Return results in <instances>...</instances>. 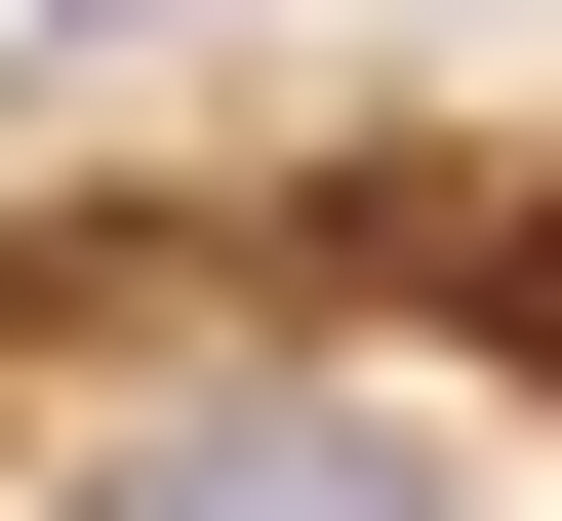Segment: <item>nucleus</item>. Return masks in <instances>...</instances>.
<instances>
[{
    "label": "nucleus",
    "instance_id": "1",
    "mask_svg": "<svg viewBox=\"0 0 562 521\" xmlns=\"http://www.w3.org/2000/svg\"><path fill=\"white\" fill-rule=\"evenodd\" d=\"M121 521H402V482H362V441H161Z\"/></svg>",
    "mask_w": 562,
    "mask_h": 521
},
{
    "label": "nucleus",
    "instance_id": "2",
    "mask_svg": "<svg viewBox=\"0 0 562 521\" xmlns=\"http://www.w3.org/2000/svg\"><path fill=\"white\" fill-rule=\"evenodd\" d=\"M522 321H562V241H522Z\"/></svg>",
    "mask_w": 562,
    "mask_h": 521
}]
</instances>
